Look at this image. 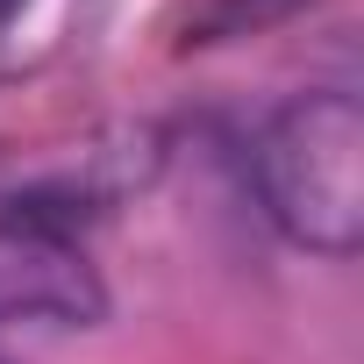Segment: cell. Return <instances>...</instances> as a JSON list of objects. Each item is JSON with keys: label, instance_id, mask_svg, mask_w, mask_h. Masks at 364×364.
Segmentation results:
<instances>
[{"label": "cell", "instance_id": "3957f363", "mask_svg": "<svg viewBox=\"0 0 364 364\" xmlns=\"http://www.w3.org/2000/svg\"><path fill=\"white\" fill-rule=\"evenodd\" d=\"M314 0H208L186 22V43H236V36H264L293 15H307Z\"/></svg>", "mask_w": 364, "mask_h": 364}, {"label": "cell", "instance_id": "5b68a950", "mask_svg": "<svg viewBox=\"0 0 364 364\" xmlns=\"http://www.w3.org/2000/svg\"><path fill=\"white\" fill-rule=\"evenodd\" d=\"M0 364H8V357H0Z\"/></svg>", "mask_w": 364, "mask_h": 364}, {"label": "cell", "instance_id": "6da1fadb", "mask_svg": "<svg viewBox=\"0 0 364 364\" xmlns=\"http://www.w3.org/2000/svg\"><path fill=\"white\" fill-rule=\"evenodd\" d=\"M250 186L264 200V222L314 250V257H357L364 243V107L343 86L293 93L250 143Z\"/></svg>", "mask_w": 364, "mask_h": 364}, {"label": "cell", "instance_id": "277c9868", "mask_svg": "<svg viewBox=\"0 0 364 364\" xmlns=\"http://www.w3.org/2000/svg\"><path fill=\"white\" fill-rule=\"evenodd\" d=\"M22 8H29V0H0V29H8V22H15Z\"/></svg>", "mask_w": 364, "mask_h": 364}, {"label": "cell", "instance_id": "7a4b0ae2", "mask_svg": "<svg viewBox=\"0 0 364 364\" xmlns=\"http://www.w3.org/2000/svg\"><path fill=\"white\" fill-rule=\"evenodd\" d=\"M107 321V286L79 236L0 222V343L8 336H79Z\"/></svg>", "mask_w": 364, "mask_h": 364}]
</instances>
